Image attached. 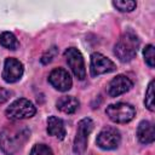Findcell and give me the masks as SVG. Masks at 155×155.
I'll list each match as a JSON object with an SVG mask.
<instances>
[{
	"label": "cell",
	"instance_id": "cell-1",
	"mask_svg": "<svg viewBox=\"0 0 155 155\" xmlns=\"http://www.w3.org/2000/svg\"><path fill=\"white\" fill-rule=\"evenodd\" d=\"M29 137L30 131L25 126H6L0 132V149L6 155H13L24 145Z\"/></svg>",
	"mask_w": 155,
	"mask_h": 155
},
{
	"label": "cell",
	"instance_id": "cell-2",
	"mask_svg": "<svg viewBox=\"0 0 155 155\" xmlns=\"http://www.w3.org/2000/svg\"><path fill=\"white\" fill-rule=\"evenodd\" d=\"M138 48H139L138 36L133 31L128 30L125 31L115 44L114 53L121 62H130L136 57Z\"/></svg>",
	"mask_w": 155,
	"mask_h": 155
},
{
	"label": "cell",
	"instance_id": "cell-3",
	"mask_svg": "<svg viewBox=\"0 0 155 155\" xmlns=\"http://www.w3.org/2000/svg\"><path fill=\"white\" fill-rule=\"evenodd\" d=\"M35 113H36V108L34 107V104L30 101H28L25 98L16 99L6 109V116L13 121L29 119V117L34 116Z\"/></svg>",
	"mask_w": 155,
	"mask_h": 155
},
{
	"label": "cell",
	"instance_id": "cell-4",
	"mask_svg": "<svg viewBox=\"0 0 155 155\" xmlns=\"http://www.w3.org/2000/svg\"><path fill=\"white\" fill-rule=\"evenodd\" d=\"M93 126H94V124L90 117H85L79 121L76 134L74 138V144H73V150L76 155H81L85 153V150L87 148L88 136L92 132Z\"/></svg>",
	"mask_w": 155,
	"mask_h": 155
},
{
	"label": "cell",
	"instance_id": "cell-5",
	"mask_svg": "<svg viewBox=\"0 0 155 155\" xmlns=\"http://www.w3.org/2000/svg\"><path fill=\"white\" fill-rule=\"evenodd\" d=\"M105 114L113 122L126 124L130 122L136 116V109L128 103H116V104H110L107 108Z\"/></svg>",
	"mask_w": 155,
	"mask_h": 155
},
{
	"label": "cell",
	"instance_id": "cell-6",
	"mask_svg": "<svg viewBox=\"0 0 155 155\" xmlns=\"http://www.w3.org/2000/svg\"><path fill=\"white\" fill-rule=\"evenodd\" d=\"M64 57L73 74L79 80H84L86 78V68H85V61L81 52L75 47H69L65 50Z\"/></svg>",
	"mask_w": 155,
	"mask_h": 155
},
{
	"label": "cell",
	"instance_id": "cell-7",
	"mask_svg": "<svg viewBox=\"0 0 155 155\" xmlns=\"http://www.w3.org/2000/svg\"><path fill=\"white\" fill-rule=\"evenodd\" d=\"M96 142L101 149L113 150L119 147V144L121 142V136H120L119 130H116L115 127L108 126V127H104L98 133Z\"/></svg>",
	"mask_w": 155,
	"mask_h": 155
},
{
	"label": "cell",
	"instance_id": "cell-8",
	"mask_svg": "<svg viewBox=\"0 0 155 155\" xmlns=\"http://www.w3.org/2000/svg\"><path fill=\"white\" fill-rule=\"evenodd\" d=\"M90 69H91V75L97 76V75H101V74L114 71L116 69V65L114 64V62H111L109 58H107L102 53L94 52V53L91 54Z\"/></svg>",
	"mask_w": 155,
	"mask_h": 155
},
{
	"label": "cell",
	"instance_id": "cell-9",
	"mask_svg": "<svg viewBox=\"0 0 155 155\" xmlns=\"http://www.w3.org/2000/svg\"><path fill=\"white\" fill-rule=\"evenodd\" d=\"M24 73V68L23 64L16 59V58H6L5 64H4V70H2V79L8 82V84H13L17 82L22 75Z\"/></svg>",
	"mask_w": 155,
	"mask_h": 155
},
{
	"label": "cell",
	"instance_id": "cell-10",
	"mask_svg": "<svg viewBox=\"0 0 155 155\" xmlns=\"http://www.w3.org/2000/svg\"><path fill=\"white\" fill-rule=\"evenodd\" d=\"M48 82L58 91L61 92H65L71 88L73 85V80L70 78V74L63 69V68H56L51 71V74L48 75Z\"/></svg>",
	"mask_w": 155,
	"mask_h": 155
},
{
	"label": "cell",
	"instance_id": "cell-11",
	"mask_svg": "<svg viewBox=\"0 0 155 155\" xmlns=\"http://www.w3.org/2000/svg\"><path fill=\"white\" fill-rule=\"evenodd\" d=\"M133 87V82L125 75H116L108 86V93L110 97H117Z\"/></svg>",
	"mask_w": 155,
	"mask_h": 155
},
{
	"label": "cell",
	"instance_id": "cell-12",
	"mask_svg": "<svg viewBox=\"0 0 155 155\" xmlns=\"http://www.w3.org/2000/svg\"><path fill=\"white\" fill-rule=\"evenodd\" d=\"M137 137L140 143L143 144H151L155 139V132H154V125L150 121H142L138 125L137 128Z\"/></svg>",
	"mask_w": 155,
	"mask_h": 155
},
{
	"label": "cell",
	"instance_id": "cell-13",
	"mask_svg": "<svg viewBox=\"0 0 155 155\" xmlns=\"http://www.w3.org/2000/svg\"><path fill=\"white\" fill-rule=\"evenodd\" d=\"M47 133L58 138L59 140L64 139L65 137V127L62 119L57 116H50L47 120Z\"/></svg>",
	"mask_w": 155,
	"mask_h": 155
},
{
	"label": "cell",
	"instance_id": "cell-14",
	"mask_svg": "<svg viewBox=\"0 0 155 155\" xmlns=\"http://www.w3.org/2000/svg\"><path fill=\"white\" fill-rule=\"evenodd\" d=\"M80 103L73 96H63L57 101V108L64 114H73L78 110Z\"/></svg>",
	"mask_w": 155,
	"mask_h": 155
},
{
	"label": "cell",
	"instance_id": "cell-15",
	"mask_svg": "<svg viewBox=\"0 0 155 155\" xmlns=\"http://www.w3.org/2000/svg\"><path fill=\"white\" fill-rule=\"evenodd\" d=\"M0 44L8 50H16L19 46L17 38L11 31H4L0 34Z\"/></svg>",
	"mask_w": 155,
	"mask_h": 155
},
{
	"label": "cell",
	"instance_id": "cell-16",
	"mask_svg": "<svg viewBox=\"0 0 155 155\" xmlns=\"http://www.w3.org/2000/svg\"><path fill=\"white\" fill-rule=\"evenodd\" d=\"M154 80L150 81L148 88H147V92H145V99H144V104L145 107L150 110V111H154L155 110V107H154Z\"/></svg>",
	"mask_w": 155,
	"mask_h": 155
},
{
	"label": "cell",
	"instance_id": "cell-17",
	"mask_svg": "<svg viewBox=\"0 0 155 155\" xmlns=\"http://www.w3.org/2000/svg\"><path fill=\"white\" fill-rule=\"evenodd\" d=\"M113 6L116 7L121 12H131L136 8L137 4L136 1L132 0H126V1H113Z\"/></svg>",
	"mask_w": 155,
	"mask_h": 155
},
{
	"label": "cell",
	"instance_id": "cell-18",
	"mask_svg": "<svg viewBox=\"0 0 155 155\" xmlns=\"http://www.w3.org/2000/svg\"><path fill=\"white\" fill-rule=\"evenodd\" d=\"M143 54H144V59L145 63L150 67L154 68V62H155V53H154V46L153 45H147L143 50Z\"/></svg>",
	"mask_w": 155,
	"mask_h": 155
},
{
	"label": "cell",
	"instance_id": "cell-19",
	"mask_svg": "<svg viewBox=\"0 0 155 155\" xmlns=\"http://www.w3.org/2000/svg\"><path fill=\"white\" fill-rule=\"evenodd\" d=\"M30 155H53L51 148L45 144H35L30 151Z\"/></svg>",
	"mask_w": 155,
	"mask_h": 155
},
{
	"label": "cell",
	"instance_id": "cell-20",
	"mask_svg": "<svg viewBox=\"0 0 155 155\" xmlns=\"http://www.w3.org/2000/svg\"><path fill=\"white\" fill-rule=\"evenodd\" d=\"M56 54H57V47H56V46H52L51 48H48V50L42 54V57H41V63H42V64L50 63V62L54 58Z\"/></svg>",
	"mask_w": 155,
	"mask_h": 155
},
{
	"label": "cell",
	"instance_id": "cell-21",
	"mask_svg": "<svg viewBox=\"0 0 155 155\" xmlns=\"http://www.w3.org/2000/svg\"><path fill=\"white\" fill-rule=\"evenodd\" d=\"M10 96H11V92H10V91H7V90L0 87V104L5 103V102L10 98Z\"/></svg>",
	"mask_w": 155,
	"mask_h": 155
}]
</instances>
